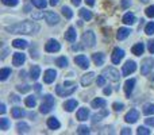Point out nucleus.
<instances>
[{
    "mask_svg": "<svg viewBox=\"0 0 154 135\" xmlns=\"http://www.w3.org/2000/svg\"><path fill=\"white\" fill-rule=\"evenodd\" d=\"M112 89L111 88H104V95H111Z\"/></svg>",
    "mask_w": 154,
    "mask_h": 135,
    "instance_id": "603ef678",
    "label": "nucleus"
},
{
    "mask_svg": "<svg viewBox=\"0 0 154 135\" xmlns=\"http://www.w3.org/2000/svg\"><path fill=\"white\" fill-rule=\"evenodd\" d=\"M77 106H79V103H77V100H75V99H70V100L64 103V108H65V111H68V112H73Z\"/></svg>",
    "mask_w": 154,
    "mask_h": 135,
    "instance_id": "6ab92c4d",
    "label": "nucleus"
},
{
    "mask_svg": "<svg viewBox=\"0 0 154 135\" xmlns=\"http://www.w3.org/2000/svg\"><path fill=\"white\" fill-rule=\"evenodd\" d=\"M103 76H106V78H109L111 81H114V82H118L120 80L119 72H118L115 68H112V66L104 69V70H103Z\"/></svg>",
    "mask_w": 154,
    "mask_h": 135,
    "instance_id": "423d86ee",
    "label": "nucleus"
},
{
    "mask_svg": "<svg viewBox=\"0 0 154 135\" xmlns=\"http://www.w3.org/2000/svg\"><path fill=\"white\" fill-rule=\"evenodd\" d=\"M10 127H11V122H10V120L5 119V118H2V119H0V130L5 131V130H8Z\"/></svg>",
    "mask_w": 154,
    "mask_h": 135,
    "instance_id": "473e14b6",
    "label": "nucleus"
},
{
    "mask_svg": "<svg viewBox=\"0 0 154 135\" xmlns=\"http://www.w3.org/2000/svg\"><path fill=\"white\" fill-rule=\"evenodd\" d=\"M11 114H12V116L15 118V119H19V118L24 116V115H26V112H24L22 108H19V107H15V108H12Z\"/></svg>",
    "mask_w": 154,
    "mask_h": 135,
    "instance_id": "c756f323",
    "label": "nucleus"
},
{
    "mask_svg": "<svg viewBox=\"0 0 154 135\" xmlns=\"http://www.w3.org/2000/svg\"><path fill=\"white\" fill-rule=\"evenodd\" d=\"M82 43H84V46H87V48H93V46H95L96 37L92 30H88V31H85L84 34H82Z\"/></svg>",
    "mask_w": 154,
    "mask_h": 135,
    "instance_id": "20e7f679",
    "label": "nucleus"
},
{
    "mask_svg": "<svg viewBox=\"0 0 154 135\" xmlns=\"http://www.w3.org/2000/svg\"><path fill=\"white\" fill-rule=\"evenodd\" d=\"M131 51H133V54H135V56H141V54H143V51H145V45L142 42L137 43V45L133 46Z\"/></svg>",
    "mask_w": 154,
    "mask_h": 135,
    "instance_id": "393cba45",
    "label": "nucleus"
},
{
    "mask_svg": "<svg viewBox=\"0 0 154 135\" xmlns=\"http://www.w3.org/2000/svg\"><path fill=\"white\" fill-rule=\"evenodd\" d=\"M16 128H18V133H20V134H26L30 131V126L24 122H19L16 124Z\"/></svg>",
    "mask_w": 154,
    "mask_h": 135,
    "instance_id": "cd10ccee",
    "label": "nucleus"
},
{
    "mask_svg": "<svg viewBox=\"0 0 154 135\" xmlns=\"http://www.w3.org/2000/svg\"><path fill=\"white\" fill-rule=\"evenodd\" d=\"M106 100L104 99H95V100H92V103H91V106H92V108H96V109H100V108H104L106 107Z\"/></svg>",
    "mask_w": 154,
    "mask_h": 135,
    "instance_id": "4be33fe9",
    "label": "nucleus"
},
{
    "mask_svg": "<svg viewBox=\"0 0 154 135\" xmlns=\"http://www.w3.org/2000/svg\"><path fill=\"white\" fill-rule=\"evenodd\" d=\"M145 12H146V15L149 16V18H154V5H150V7H147Z\"/></svg>",
    "mask_w": 154,
    "mask_h": 135,
    "instance_id": "c03bdc74",
    "label": "nucleus"
},
{
    "mask_svg": "<svg viewBox=\"0 0 154 135\" xmlns=\"http://www.w3.org/2000/svg\"><path fill=\"white\" fill-rule=\"evenodd\" d=\"M153 69H154V58H152V57L145 58L143 62L141 64V73L143 76H147L149 73H152Z\"/></svg>",
    "mask_w": 154,
    "mask_h": 135,
    "instance_id": "39448f33",
    "label": "nucleus"
},
{
    "mask_svg": "<svg viewBox=\"0 0 154 135\" xmlns=\"http://www.w3.org/2000/svg\"><path fill=\"white\" fill-rule=\"evenodd\" d=\"M135 82H137L135 78H130V80H127V81L125 82V92H126V96H127V97L133 93L134 87H135Z\"/></svg>",
    "mask_w": 154,
    "mask_h": 135,
    "instance_id": "2eb2a0df",
    "label": "nucleus"
},
{
    "mask_svg": "<svg viewBox=\"0 0 154 135\" xmlns=\"http://www.w3.org/2000/svg\"><path fill=\"white\" fill-rule=\"evenodd\" d=\"M93 78H95V73H93V72H89V73L84 74V76L81 77V85L82 87H88V85H91V82L93 81Z\"/></svg>",
    "mask_w": 154,
    "mask_h": 135,
    "instance_id": "a211bd4d",
    "label": "nucleus"
},
{
    "mask_svg": "<svg viewBox=\"0 0 154 135\" xmlns=\"http://www.w3.org/2000/svg\"><path fill=\"white\" fill-rule=\"evenodd\" d=\"M60 49H61V45L56 39H49L48 43L45 45V50L48 53H57V51H60Z\"/></svg>",
    "mask_w": 154,
    "mask_h": 135,
    "instance_id": "0eeeda50",
    "label": "nucleus"
},
{
    "mask_svg": "<svg viewBox=\"0 0 154 135\" xmlns=\"http://www.w3.org/2000/svg\"><path fill=\"white\" fill-rule=\"evenodd\" d=\"M130 34H131V30L130 29H127V27H122V29L118 30L116 38H118V41H123V39H126V38H127Z\"/></svg>",
    "mask_w": 154,
    "mask_h": 135,
    "instance_id": "f3484780",
    "label": "nucleus"
},
{
    "mask_svg": "<svg viewBox=\"0 0 154 135\" xmlns=\"http://www.w3.org/2000/svg\"><path fill=\"white\" fill-rule=\"evenodd\" d=\"M85 3H87L88 5H91V7H92V5H95V0H85Z\"/></svg>",
    "mask_w": 154,
    "mask_h": 135,
    "instance_id": "864d4df0",
    "label": "nucleus"
},
{
    "mask_svg": "<svg viewBox=\"0 0 154 135\" xmlns=\"http://www.w3.org/2000/svg\"><path fill=\"white\" fill-rule=\"evenodd\" d=\"M135 70H137V64L134 61H130V60H128V61L123 65L122 73H123V76H130V74L134 73Z\"/></svg>",
    "mask_w": 154,
    "mask_h": 135,
    "instance_id": "1a4fd4ad",
    "label": "nucleus"
},
{
    "mask_svg": "<svg viewBox=\"0 0 154 135\" xmlns=\"http://www.w3.org/2000/svg\"><path fill=\"white\" fill-rule=\"evenodd\" d=\"M11 97H12V100H14V101H19V100H20V99H19L18 96H11Z\"/></svg>",
    "mask_w": 154,
    "mask_h": 135,
    "instance_id": "bf43d9fd",
    "label": "nucleus"
},
{
    "mask_svg": "<svg viewBox=\"0 0 154 135\" xmlns=\"http://www.w3.org/2000/svg\"><path fill=\"white\" fill-rule=\"evenodd\" d=\"M123 57H125V50H123V49H119V48H115L114 51H112V56H111L112 64H119V62L123 60Z\"/></svg>",
    "mask_w": 154,
    "mask_h": 135,
    "instance_id": "9d476101",
    "label": "nucleus"
},
{
    "mask_svg": "<svg viewBox=\"0 0 154 135\" xmlns=\"http://www.w3.org/2000/svg\"><path fill=\"white\" fill-rule=\"evenodd\" d=\"M143 114L150 116V115H154V104H146L143 107Z\"/></svg>",
    "mask_w": 154,
    "mask_h": 135,
    "instance_id": "f704fd0d",
    "label": "nucleus"
},
{
    "mask_svg": "<svg viewBox=\"0 0 154 135\" xmlns=\"http://www.w3.org/2000/svg\"><path fill=\"white\" fill-rule=\"evenodd\" d=\"M88 116H89V109L88 108H80L79 111H77V120H80V122H84V120L88 119Z\"/></svg>",
    "mask_w": 154,
    "mask_h": 135,
    "instance_id": "aec40b11",
    "label": "nucleus"
},
{
    "mask_svg": "<svg viewBox=\"0 0 154 135\" xmlns=\"http://www.w3.org/2000/svg\"><path fill=\"white\" fill-rule=\"evenodd\" d=\"M96 82H97L99 87H104V85H106V76H103V74L99 76L97 80H96Z\"/></svg>",
    "mask_w": 154,
    "mask_h": 135,
    "instance_id": "37998d69",
    "label": "nucleus"
},
{
    "mask_svg": "<svg viewBox=\"0 0 154 135\" xmlns=\"http://www.w3.org/2000/svg\"><path fill=\"white\" fill-rule=\"evenodd\" d=\"M56 64L58 65L60 68H66L68 66V60L65 58V57H60V58H57Z\"/></svg>",
    "mask_w": 154,
    "mask_h": 135,
    "instance_id": "e433bc0d",
    "label": "nucleus"
},
{
    "mask_svg": "<svg viewBox=\"0 0 154 135\" xmlns=\"http://www.w3.org/2000/svg\"><path fill=\"white\" fill-rule=\"evenodd\" d=\"M92 60H93V62H95V65L100 66V65L104 64V54L103 53H95V54H92Z\"/></svg>",
    "mask_w": 154,
    "mask_h": 135,
    "instance_id": "a878e982",
    "label": "nucleus"
},
{
    "mask_svg": "<svg viewBox=\"0 0 154 135\" xmlns=\"http://www.w3.org/2000/svg\"><path fill=\"white\" fill-rule=\"evenodd\" d=\"M60 0H50V5H57Z\"/></svg>",
    "mask_w": 154,
    "mask_h": 135,
    "instance_id": "6e6d98bb",
    "label": "nucleus"
},
{
    "mask_svg": "<svg viewBox=\"0 0 154 135\" xmlns=\"http://www.w3.org/2000/svg\"><path fill=\"white\" fill-rule=\"evenodd\" d=\"M0 112H2V114H4V112H5V106H4V104H2V106H0Z\"/></svg>",
    "mask_w": 154,
    "mask_h": 135,
    "instance_id": "5fc2aeb1",
    "label": "nucleus"
},
{
    "mask_svg": "<svg viewBox=\"0 0 154 135\" xmlns=\"http://www.w3.org/2000/svg\"><path fill=\"white\" fill-rule=\"evenodd\" d=\"M80 16H81L84 20H91V19H92V12H91L89 10H87V8H81V10H80Z\"/></svg>",
    "mask_w": 154,
    "mask_h": 135,
    "instance_id": "7c9ffc66",
    "label": "nucleus"
},
{
    "mask_svg": "<svg viewBox=\"0 0 154 135\" xmlns=\"http://www.w3.org/2000/svg\"><path fill=\"white\" fill-rule=\"evenodd\" d=\"M147 48H149L150 54H154V39L149 41V45H147Z\"/></svg>",
    "mask_w": 154,
    "mask_h": 135,
    "instance_id": "de8ad7c7",
    "label": "nucleus"
},
{
    "mask_svg": "<svg viewBox=\"0 0 154 135\" xmlns=\"http://www.w3.org/2000/svg\"><path fill=\"white\" fill-rule=\"evenodd\" d=\"M39 24L35 22H19V23L11 24V26L5 27V31L11 32V34H26V35H31V34H37L39 31Z\"/></svg>",
    "mask_w": 154,
    "mask_h": 135,
    "instance_id": "f257e3e1",
    "label": "nucleus"
},
{
    "mask_svg": "<svg viewBox=\"0 0 154 135\" xmlns=\"http://www.w3.org/2000/svg\"><path fill=\"white\" fill-rule=\"evenodd\" d=\"M24 103H26V106L29 107V108H34V107L37 106V97H35V96H29Z\"/></svg>",
    "mask_w": 154,
    "mask_h": 135,
    "instance_id": "2f4dec72",
    "label": "nucleus"
},
{
    "mask_svg": "<svg viewBox=\"0 0 154 135\" xmlns=\"http://www.w3.org/2000/svg\"><path fill=\"white\" fill-rule=\"evenodd\" d=\"M48 127L50 128V130H58V128L61 127V124H60V122L57 120V118H49L48 119Z\"/></svg>",
    "mask_w": 154,
    "mask_h": 135,
    "instance_id": "5701e85b",
    "label": "nucleus"
},
{
    "mask_svg": "<svg viewBox=\"0 0 154 135\" xmlns=\"http://www.w3.org/2000/svg\"><path fill=\"white\" fill-rule=\"evenodd\" d=\"M77 133L84 135V134H89V127H87V126H80L79 128H77Z\"/></svg>",
    "mask_w": 154,
    "mask_h": 135,
    "instance_id": "79ce46f5",
    "label": "nucleus"
},
{
    "mask_svg": "<svg viewBox=\"0 0 154 135\" xmlns=\"http://www.w3.org/2000/svg\"><path fill=\"white\" fill-rule=\"evenodd\" d=\"M137 134H138V135H150V134H152V131H150L147 127H138Z\"/></svg>",
    "mask_w": 154,
    "mask_h": 135,
    "instance_id": "ea45409f",
    "label": "nucleus"
},
{
    "mask_svg": "<svg viewBox=\"0 0 154 135\" xmlns=\"http://www.w3.org/2000/svg\"><path fill=\"white\" fill-rule=\"evenodd\" d=\"M24 61H26V54H23V53H15L12 56V64L15 65V66H20V65H23Z\"/></svg>",
    "mask_w": 154,
    "mask_h": 135,
    "instance_id": "4468645a",
    "label": "nucleus"
},
{
    "mask_svg": "<svg viewBox=\"0 0 154 135\" xmlns=\"http://www.w3.org/2000/svg\"><path fill=\"white\" fill-rule=\"evenodd\" d=\"M145 122H146L147 126H150V127H154V118H149V119H146Z\"/></svg>",
    "mask_w": 154,
    "mask_h": 135,
    "instance_id": "8fccbe9b",
    "label": "nucleus"
},
{
    "mask_svg": "<svg viewBox=\"0 0 154 135\" xmlns=\"http://www.w3.org/2000/svg\"><path fill=\"white\" fill-rule=\"evenodd\" d=\"M122 20L125 24H134L135 23V15L133 12H127V14H125Z\"/></svg>",
    "mask_w": 154,
    "mask_h": 135,
    "instance_id": "bb28decb",
    "label": "nucleus"
},
{
    "mask_svg": "<svg viewBox=\"0 0 154 135\" xmlns=\"http://www.w3.org/2000/svg\"><path fill=\"white\" fill-rule=\"evenodd\" d=\"M72 3H73V4H75L76 7H77V5H80V3H81V0H72Z\"/></svg>",
    "mask_w": 154,
    "mask_h": 135,
    "instance_id": "13d9d810",
    "label": "nucleus"
},
{
    "mask_svg": "<svg viewBox=\"0 0 154 135\" xmlns=\"http://www.w3.org/2000/svg\"><path fill=\"white\" fill-rule=\"evenodd\" d=\"M54 107V97L51 95H45L43 96V103L41 104V114H49Z\"/></svg>",
    "mask_w": 154,
    "mask_h": 135,
    "instance_id": "7ed1b4c3",
    "label": "nucleus"
},
{
    "mask_svg": "<svg viewBox=\"0 0 154 135\" xmlns=\"http://www.w3.org/2000/svg\"><path fill=\"white\" fill-rule=\"evenodd\" d=\"M75 62L81 69H88V66H89V60L87 58V56H82V54H80V56L76 57Z\"/></svg>",
    "mask_w": 154,
    "mask_h": 135,
    "instance_id": "f8f14e48",
    "label": "nucleus"
},
{
    "mask_svg": "<svg viewBox=\"0 0 154 135\" xmlns=\"http://www.w3.org/2000/svg\"><path fill=\"white\" fill-rule=\"evenodd\" d=\"M45 19H46V22H48V24H50V26H54V24L60 23V16L57 15L56 12H53V11H46Z\"/></svg>",
    "mask_w": 154,
    "mask_h": 135,
    "instance_id": "6e6552de",
    "label": "nucleus"
},
{
    "mask_svg": "<svg viewBox=\"0 0 154 135\" xmlns=\"http://www.w3.org/2000/svg\"><path fill=\"white\" fill-rule=\"evenodd\" d=\"M39 76H41V68L38 66V65H34V66L31 68V70H30V77H31V80L37 81V80L39 78Z\"/></svg>",
    "mask_w": 154,
    "mask_h": 135,
    "instance_id": "b1692460",
    "label": "nucleus"
},
{
    "mask_svg": "<svg viewBox=\"0 0 154 135\" xmlns=\"http://www.w3.org/2000/svg\"><path fill=\"white\" fill-rule=\"evenodd\" d=\"M2 3L4 5H10V7H15L19 4V0H2Z\"/></svg>",
    "mask_w": 154,
    "mask_h": 135,
    "instance_id": "a19ab883",
    "label": "nucleus"
},
{
    "mask_svg": "<svg viewBox=\"0 0 154 135\" xmlns=\"http://www.w3.org/2000/svg\"><path fill=\"white\" fill-rule=\"evenodd\" d=\"M112 107H114L115 111H122L123 107H125V106H123L122 103H114V104H112Z\"/></svg>",
    "mask_w": 154,
    "mask_h": 135,
    "instance_id": "49530a36",
    "label": "nucleus"
},
{
    "mask_svg": "<svg viewBox=\"0 0 154 135\" xmlns=\"http://www.w3.org/2000/svg\"><path fill=\"white\" fill-rule=\"evenodd\" d=\"M34 88H35V91H37V92H41V85L39 84H35Z\"/></svg>",
    "mask_w": 154,
    "mask_h": 135,
    "instance_id": "4d7b16f0",
    "label": "nucleus"
},
{
    "mask_svg": "<svg viewBox=\"0 0 154 135\" xmlns=\"http://www.w3.org/2000/svg\"><path fill=\"white\" fill-rule=\"evenodd\" d=\"M76 38H77L76 29L70 26L69 29H68V31L65 32V39H66L68 42H76Z\"/></svg>",
    "mask_w": 154,
    "mask_h": 135,
    "instance_id": "dca6fc26",
    "label": "nucleus"
},
{
    "mask_svg": "<svg viewBox=\"0 0 154 135\" xmlns=\"http://www.w3.org/2000/svg\"><path fill=\"white\" fill-rule=\"evenodd\" d=\"M56 78H57V72L54 70V69H48V70L43 73V81H45L46 84H51V82H54Z\"/></svg>",
    "mask_w": 154,
    "mask_h": 135,
    "instance_id": "9b49d317",
    "label": "nucleus"
},
{
    "mask_svg": "<svg viewBox=\"0 0 154 135\" xmlns=\"http://www.w3.org/2000/svg\"><path fill=\"white\" fill-rule=\"evenodd\" d=\"M138 118H139V112L137 109H130V112H127V115L125 116V120L131 124V123H135L138 120Z\"/></svg>",
    "mask_w": 154,
    "mask_h": 135,
    "instance_id": "ddd939ff",
    "label": "nucleus"
},
{
    "mask_svg": "<svg viewBox=\"0 0 154 135\" xmlns=\"http://www.w3.org/2000/svg\"><path fill=\"white\" fill-rule=\"evenodd\" d=\"M12 46L16 49H26L29 46V43L26 42L24 39H14L12 41Z\"/></svg>",
    "mask_w": 154,
    "mask_h": 135,
    "instance_id": "c85d7f7f",
    "label": "nucleus"
},
{
    "mask_svg": "<svg viewBox=\"0 0 154 135\" xmlns=\"http://www.w3.org/2000/svg\"><path fill=\"white\" fill-rule=\"evenodd\" d=\"M145 32H146L147 35L154 34V22H150V23L146 24V27H145Z\"/></svg>",
    "mask_w": 154,
    "mask_h": 135,
    "instance_id": "4c0bfd02",
    "label": "nucleus"
},
{
    "mask_svg": "<svg viewBox=\"0 0 154 135\" xmlns=\"http://www.w3.org/2000/svg\"><path fill=\"white\" fill-rule=\"evenodd\" d=\"M24 74H26V72H24V70H22L20 73H19V76H20V77H24Z\"/></svg>",
    "mask_w": 154,
    "mask_h": 135,
    "instance_id": "052dcab7",
    "label": "nucleus"
},
{
    "mask_svg": "<svg viewBox=\"0 0 154 135\" xmlns=\"http://www.w3.org/2000/svg\"><path fill=\"white\" fill-rule=\"evenodd\" d=\"M131 5V0H122V8H128Z\"/></svg>",
    "mask_w": 154,
    "mask_h": 135,
    "instance_id": "09e8293b",
    "label": "nucleus"
},
{
    "mask_svg": "<svg viewBox=\"0 0 154 135\" xmlns=\"http://www.w3.org/2000/svg\"><path fill=\"white\" fill-rule=\"evenodd\" d=\"M31 3H32V4H34L37 8H39V10H42V8H45L46 5H48L46 0H31Z\"/></svg>",
    "mask_w": 154,
    "mask_h": 135,
    "instance_id": "c9c22d12",
    "label": "nucleus"
},
{
    "mask_svg": "<svg viewBox=\"0 0 154 135\" xmlns=\"http://www.w3.org/2000/svg\"><path fill=\"white\" fill-rule=\"evenodd\" d=\"M77 89L76 82L73 81H65L64 85H58L56 88V92L58 96H62V97H66V96H70L73 92Z\"/></svg>",
    "mask_w": 154,
    "mask_h": 135,
    "instance_id": "f03ea898",
    "label": "nucleus"
},
{
    "mask_svg": "<svg viewBox=\"0 0 154 135\" xmlns=\"http://www.w3.org/2000/svg\"><path fill=\"white\" fill-rule=\"evenodd\" d=\"M107 115H108V111H107L106 108H100V112H96V114L92 116V123L99 122V120H101L103 118H106Z\"/></svg>",
    "mask_w": 154,
    "mask_h": 135,
    "instance_id": "412c9836",
    "label": "nucleus"
},
{
    "mask_svg": "<svg viewBox=\"0 0 154 135\" xmlns=\"http://www.w3.org/2000/svg\"><path fill=\"white\" fill-rule=\"evenodd\" d=\"M120 133H122L123 135H128V134H131V130H130V128H123Z\"/></svg>",
    "mask_w": 154,
    "mask_h": 135,
    "instance_id": "3c124183",
    "label": "nucleus"
},
{
    "mask_svg": "<svg viewBox=\"0 0 154 135\" xmlns=\"http://www.w3.org/2000/svg\"><path fill=\"white\" fill-rule=\"evenodd\" d=\"M62 14H64V16L66 19H70L73 16V12H72V10H70L69 7H66V5H65V7H62Z\"/></svg>",
    "mask_w": 154,
    "mask_h": 135,
    "instance_id": "58836bf2",
    "label": "nucleus"
},
{
    "mask_svg": "<svg viewBox=\"0 0 154 135\" xmlns=\"http://www.w3.org/2000/svg\"><path fill=\"white\" fill-rule=\"evenodd\" d=\"M16 89H18L19 92L23 93V92H29L30 87H29V85H19V87H16Z\"/></svg>",
    "mask_w": 154,
    "mask_h": 135,
    "instance_id": "a18cd8bd",
    "label": "nucleus"
},
{
    "mask_svg": "<svg viewBox=\"0 0 154 135\" xmlns=\"http://www.w3.org/2000/svg\"><path fill=\"white\" fill-rule=\"evenodd\" d=\"M8 76H11V69L3 68L2 70H0V80H2V81H5V80L8 78Z\"/></svg>",
    "mask_w": 154,
    "mask_h": 135,
    "instance_id": "72a5a7b5",
    "label": "nucleus"
}]
</instances>
